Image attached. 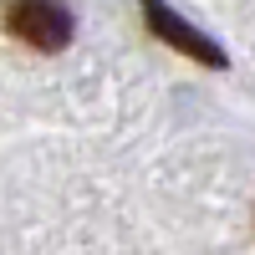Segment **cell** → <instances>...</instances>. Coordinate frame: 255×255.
Instances as JSON below:
<instances>
[{
  "mask_svg": "<svg viewBox=\"0 0 255 255\" xmlns=\"http://www.w3.org/2000/svg\"><path fill=\"white\" fill-rule=\"evenodd\" d=\"M5 26H10L15 41H26L36 51H61L72 41L77 20H72V10L61 5V0H10Z\"/></svg>",
  "mask_w": 255,
  "mask_h": 255,
  "instance_id": "6da1fadb",
  "label": "cell"
},
{
  "mask_svg": "<svg viewBox=\"0 0 255 255\" xmlns=\"http://www.w3.org/2000/svg\"><path fill=\"white\" fill-rule=\"evenodd\" d=\"M143 15H148V26H153L158 36H168L179 51H189V56H199V61H209V67H225V51L215 46V41H204L194 26H184V20L163 5V0H143Z\"/></svg>",
  "mask_w": 255,
  "mask_h": 255,
  "instance_id": "7a4b0ae2",
  "label": "cell"
}]
</instances>
